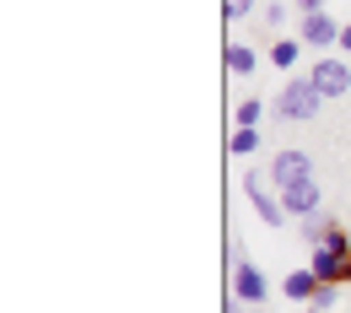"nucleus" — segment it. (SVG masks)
<instances>
[{
	"instance_id": "obj_1",
	"label": "nucleus",
	"mask_w": 351,
	"mask_h": 313,
	"mask_svg": "<svg viewBox=\"0 0 351 313\" xmlns=\"http://www.w3.org/2000/svg\"><path fill=\"white\" fill-rule=\"evenodd\" d=\"M319 108H324V92L313 87V76H292L287 87L276 92V103H270V114H276V119H298V125L319 119Z\"/></svg>"
},
{
	"instance_id": "obj_2",
	"label": "nucleus",
	"mask_w": 351,
	"mask_h": 313,
	"mask_svg": "<svg viewBox=\"0 0 351 313\" xmlns=\"http://www.w3.org/2000/svg\"><path fill=\"white\" fill-rule=\"evenodd\" d=\"M243 195H249V205H254V216H260L265 227L292 222V216H287V205H281V189L270 184V173H243Z\"/></svg>"
},
{
	"instance_id": "obj_3",
	"label": "nucleus",
	"mask_w": 351,
	"mask_h": 313,
	"mask_svg": "<svg viewBox=\"0 0 351 313\" xmlns=\"http://www.w3.org/2000/svg\"><path fill=\"white\" fill-rule=\"evenodd\" d=\"M281 205H287V216H313V211H324V184L313 179H292V184H281Z\"/></svg>"
},
{
	"instance_id": "obj_4",
	"label": "nucleus",
	"mask_w": 351,
	"mask_h": 313,
	"mask_svg": "<svg viewBox=\"0 0 351 313\" xmlns=\"http://www.w3.org/2000/svg\"><path fill=\"white\" fill-rule=\"evenodd\" d=\"M308 76H313V87L324 92V97H346V92H351V65H346V54H319V65H313Z\"/></svg>"
},
{
	"instance_id": "obj_5",
	"label": "nucleus",
	"mask_w": 351,
	"mask_h": 313,
	"mask_svg": "<svg viewBox=\"0 0 351 313\" xmlns=\"http://www.w3.org/2000/svg\"><path fill=\"white\" fill-rule=\"evenodd\" d=\"M341 27H346V22H335L330 11L298 16V38H303L308 49H319V54H324V49H341Z\"/></svg>"
},
{
	"instance_id": "obj_6",
	"label": "nucleus",
	"mask_w": 351,
	"mask_h": 313,
	"mask_svg": "<svg viewBox=\"0 0 351 313\" xmlns=\"http://www.w3.org/2000/svg\"><path fill=\"white\" fill-rule=\"evenodd\" d=\"M232 297H238V303H254V308H260L265 297H270V275H265L254 260H238V265H232Z\"/></svg>"
},
{
	"instance_id": "obj_7",
	"label": "nucleus",
	"mask_w": 351,
	"mask_h": 313,
	"mask_svg": "<svg viewBox=\"0 0 351 313\" xmlns=\"http://www.w3.org/2000/svg\"><path fill=\"white\" fill-rule=\"evenodd\" d=\"M265 173H270V184L281 189V184H292V179H308V173H313V157L298 151V146H281V151L270 157V168H265Z\"/></svg>"
},
{
	"instance_id": "obj_8",
	"label": "nucleus",
	"mask_w": 351,
	"mask_h": 313,
	"mask_svg": "<svg viewBox=\"0 0 351 313\" xmlns=\"http://www.w3.org/2000/svg\"><path fill=\"white\" fill-rule=\"evenodd\" d=\"M308 270L319 275V281H351V249H330V243H319L313 249V260H308Z\"/></svg>"
},
{
	"instance_id": "obj_9",
	"label": "nucleus",
	"mask_w": 351,
	"mask_h": 313,
	"mask_svg": "<svg viewBox=\"0 0 351 313\" xmlns=\"http://www.w3.org/2000/svg\"><path fill=\"white\" fill-rule=\"evenodd\" d=\"M281 292H287V297H292V303H313V292H319V275H313V270H287V275H281Z\"/></svg>"
},
{
	"instance_id": "obj_10",
	"label": "nucleus",
	"mask_w": 351,
	"mask_h": 313,
	"mask_svg": "<svg viewBox=\"0 0 351 313\" xmlns=\"http://www.w3.org/2000/svg\"><path fill=\"white\" fill-rule=\"evenodd\" d=\"M303 38H281V44H270V65L276 71H298V60H303Z\"/></svg>"
},
{
	"instance_id": "obj_11",
	"label": "nucleus",
	"mask_w": 351,
	"mask_h": 313,
	"mask_svg": "<svg viewBox=\"0 0 351 313\" xmlns=\"http://www.w3.org/2000/svg\"><path fill=\"white\" fill-rule=\"evenodd\" d=\"M254 65H260V54L249 44H227V71L232 76H254Z\"/></svg>"
},
{
	"instance_id": "obj_12",
	"label": "nucleus",
	"mask_w": 351,
	"mask_h": 313,
	"mask_svg": "<svg viewBox=\"0 0 351 313\" xmlns=\"http://www.w3.org/2000/svg\"><path fill=\"white\" fill-rule=\"evenodd\" d=\"M227 151H232V157H254V151H260V130H254V125H238V130L227 135Z\"/></svg>"
},
{
	"instance_id": "obj_13",
	"label": "nucleus",
	"mask_w": 351,
	"mask_h": 313,
	"mask_svg": "<svg viewBox=\"0 0 351 313\" xmlns=\"http://www.w3.org/2000/svg\"><path fill=\"white\" fill-rule=\"evenodd\" d=\"M298 227H303V238H308V243H313V249H319V243H324V238H330V227H335V222H330V216H324V211H313V216H303V222H298Z\"/></svg>"
},
{
	"instance_id": "obj_14",
	"label": "nucleus",
	"mask_w": 351,
	"mask_h": 313,
	"mask_svg": "<svg viewBox=\"0 0 351 313\" xmlns=\"http://www.w3.org/2000/svg\"><path fill=\"white\" fill-rule=\"evenodd\" d=\"M335 303H341V286H335V281H319V292H313V313H330Z\"/></svg>"
},
{
	"instance_id": "obj_15",
	"label": "nucleus",
	"mask_w": 351,
	"mask_h": 313,
	"mask_svg": "<svg viewBox=\"0 0 351 313\" xmlns=\"http://www.w3.org/2000/svg\"><path fill=\"white\" fill-rule=\"evenodd\" d=\"M260 16H265V27H287V22H292V5H287V0H270Z\"/></svg>"
},
{
	"instance_id": "obj_16",
	"label": "nucleus",
	"mask_w": 351,
	"mask_h": 313,
	"mask_svg": "<svg viewBox=\"0 0 351 313\" xmlns=\"http://www.w3.org/2000/svg\"><path fill=\"white\" fill-rule=\"evenodd\" d=\"M260 114H265L260 97H243V103H238V125H260Z\"/></svg>"
},
{
	"instance_id": "obj_17",
	"label": "nucleus",
	"mask_w": 351,
	"mask_h": 313,
	"mask_svg": "<svg viewBox=\"0 0 351 313\" xmlns=\"http://www.w3.org/2000/svg\"><path fill=\"white\" fill-rule=\"evenodd\" d=\"M221 11H227V22H243V16H254V0H221Z\"/></svg>"
},
{
	"instance_id": "obj_18",
	"label": "nucleus",
	"mask_w": 351,
	"mask_h": 313,
	"mask_svg": "<svg viewBox=\"0 0 351 313\" xmlns=\"http://www.w3.org/2000/svg\"><path fill=\"white\" fill-rule=\"evenodd\" d=\"M292 11H298V16H313V11H324V0H292Z\"/></svg>"
},
{
	"instance_id": "obj_19",
	"label": "nucleus",
	"mask_w": 351,
	"mask_h": 313,
	"mask_svg": "<svg viewBox=\"0 0 351 313\" xmlns=\"http://www.w3.org/2000/svg\"><path fill=\"white\" fill-rule=\"evenodd\" d=\"M227 313H260V308H254V303H238V297H232V308H227Z\"/></svg>"
},
{
	"instance_id": "obj_20",
	"label": "nucleus",
	"mask_w": 351,
	"mask_h": 313,
	"mask_svg": "<svg viewBox=\"0 0 351 313\" xmlns=\"http://www.w3.org/2000/svg\"><path fill=\"white\" fill-rule=\"evenodd\" d=\"M341 54H351V22L341 27Z\"/></svg>"
},
{
	"instance_id": "obj_21",
	"label": "nucleus",
	"mask_w": 351,
	"mask_h": 313,
	"mask_svg": "<svg viewBox=\"0 0 351 313\" xmlns=\"http://www.w3.org/2000/svg\"><path fill=\"white\" fill-rule=\"evenodd\" d=\"M308 313H313V308H308Z\"/></svg>"
}]
</instances>
